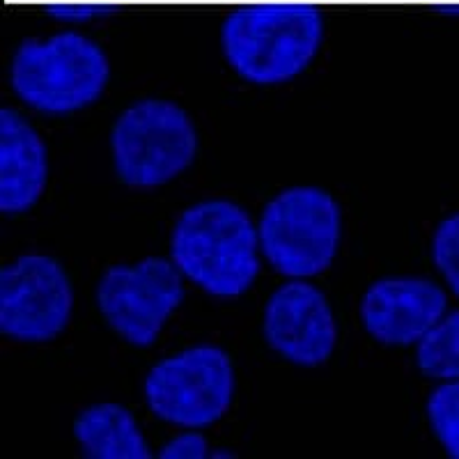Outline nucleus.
Here are the masks:
<instances>
[{
  "mask_svg": "<svg viewBox=\"0 0 459 459\" xmlns=\"http://www.w3.org/2000/svg\"><path fill=\"white\" fill-rule=\"evenodd\" d=\"M235 388V366L228 351L203 342L166 356L147 372L145 402L163 423L204 429L230 411Z\"/></svg>",
  "mask_w": 459,
  "mask_h": 459,
  "instance_id": "nucleus-6",
  "label": "nucleus"
},
{
  "mask_svg": "<svg viewBox=\"0 0 459 459\" xmlns=\"http://www.w3.org/2000/svg\"><path fill=\"white\" fill-rule=\"evenodd\" d=\"M48 184V150L35 126L14 108L0 110V212L26 214Z\"/></svg>",
  "mask_w": 459,
  "mask_h": 459,
  "instance_id": "nucleus-11",
  "label": "nucleus"
},
{
  "mask_svg": "<svg viewBox=\"0 0 459 459\" xmlns=\"http://www.w3.org/2000/svg\"><path fill=\"white\" fill-rule=\"evenodd\" d=\"M416 366L429 379L459 381V310H450L416 344Z\"/></svg>",
  "mask_w": 459,
  "mask_h": 459,
  "instance_id": "nucleus-13",
  "label": "nucleus"
},
{
  "mask_svg": "<svg viewBox=\"0 0 459 459\" xmlns=\"http://www.w3.org/2000/svg\"><path fill=\"white\" fill-rule=\"evenodd\" d=\"M198 129L170 100H141L122 110L110 131L115 175L131 188L178 179L198 157Z\"/></svg>",
  "mask_w": 459,
  "mask_h": 459,
  "instance_id": "nucleus-5",
  "label": "nucleus"
},
{
  "mask_svg": "<svg viewBox=\"0 0 459 459\" xmlns=\"http://www.w3.org/2000/svg\"><path fill=\"white\" fill-rule=\"evenodd\" d=\"M262 257L285 278L322 276L342 241V209L319 186H292L273 195L257 221Z\"/></svg>",
  "mask_w": 459,
  "mask_h": 459,
  "instance_id": "nucleus-4",
  "label": "nucleus"
},
{
  "mask_svg": "<svg viewBox=\"0 0 459 459\" xmlns=\"http://www.w3.org/2000/svg\"><path fill=\"white\" fill-rule=\"evenodd\" d=\"M74 287L48 255H22L0 269V331L16 342H51L72 322Z\"/></svg>",
  "mask_w": 459,
  "mask_h": 459,
  "instance_id": "nucleus-8",
  "label": "nucleus"
},
{
  "mask_svg": "<svg viewBox=\"0 0 459 459\" xmlns=\"http://www.w3.org/2000/svg\"><path fill=\"white\" fill-rule=\"evenodd\" d=\"M47 12L60 22H88L94 16H104L110 12L106 0H53Z\"/></svg>",
  "mask_w": 459,
  "mask_h": 459,
  "instance_id": "nucleus-16",
  "label": "nucleus"
},
{
  "mask_svg": "<svg viewBox=\"0 0 459 459\" xmlns=\"http://www.w3.org/2000/svg\"><path fill=\"white\" fill-rule=\"evenodd\" d=\"M81 453L90 459H150L152 450L134 413L115 402L83 409L74 423Z\"/></svg>",
  "mask_w": 459,
  "mask_h": 459,
  "instance_id": "nucleus-12",
  "label": "nucleus"
},
{
  "mask_svg": "<svg viewBox=\"0 0 459 459\" xmlns=\"http://www.w3.org/2000/svg\"><path fill=\"white\" fill-rule=\"evenodd\" d=\"M110 81V60L101 44L76 30L48 39H23L10 63V85L28 108L69 115L101 100Z\"/></svg>",
  "mask_w": 459,
  "mask_h": 459,
  "instance_id": "nucleus-3",
  "label": "nucleus"
},
{
  "mask_svg": "<svg viewBox=\"0 0 459 459\" xmlns=\"http://www.w3.org/2000/svg\"><path fill=\"white\" fill-rule=\"evenodd\" d=\"M184 273L170 257L113 264L97 282V308L131 347H152L184 301Z\"/></svg>",
  "mask_w": 459,
  "mask_h": 459,
  "instance_id": "nucleus-7",
  "label": "nucleus"
},
{
  "mask_svg": "<svg viewBox=\"0 0 459 459\" xmlns=\"http://www.w3.org/2000/svg\"><path fill=\"white\" fill-rule=\"evenodd\" d=\"M432 262L450 292L459 299V212L446 216L434 230Z\"/></svg>",
  "mask_w": 459,
  "mask_h": 459,
  "instance_id": "nucleus-15",
  "label": "nucleus"
},
{
  "mask_svg": "<svg viewBox=\"0 0 459 459\" xmlns=\"http://www.w3.org/2000/svg\"><path fill=\"white\" fill-rule=\"evenodd\" d=\"M170 260L209 297H241L262 269L257 225L232 200H200L184 209L172 228Z\"/></svg>",
  "mask_w": 459,
  "mask_h": 459,
  "instance_id": "nucleus-2",
  "label": "nucleus"
},
{
  "mask_svg": "<svg viewBox=\"0 0 459 459\" xmlns=\"http://www.w3.org/2000/svg\"><path fill=\"white\" fill-rule=\"evenodd\" d=\"M428 420L448 457L459 459V381H444L428 397Z\"/></svg>",
  "mask_w": 459,
  "mask_h": 459,
  "instance_id": "nucleus-14",
  "label": "nucleus"
},
{
  "mask_svg": "<svg viewBox=\"0 0 459 459\" xmlns=\"http://www.w3.org/2000/svg\"><path fill=\"white\" fill-rule=\"evenodd\" d=\"M324 44V14L303 0L237 7L221 26L225 63L251 85H285L313 65Z\"/></svg>",
  "mask_w": 459,
  "mask_h": 459,
  "instance_id": "nucleus-1",
  "label": "nucleus"
},
{
  "mask_svg": "<svg viewBox=\"0 0 459 459\" xmlns=\"http://www.w3.org/2000/svg\"><path fill=\"white\" fill-rule=\"evenodd\" d=\"M262 333L281 359L299 368L324 366L338 344V324L329 299L301 278H290L269 297Z\"/></svg>",
  "mask_w": 459,
  "mask_h": 459,
  "instance_id": "nucleus-9",
  "label": "nucleus"
},
{
  "mask_svg": "<svg viewBox=\"0 0 459 459\" xmlns=\"http://www.w3.org/2000/svg\"><path fill=\"white\" fill-rule=\"evenodd\" d=\"M161 459H204L212 457L207 438L198 432V429H188V432L172 437L161 450H159Z\"/></svg>",
  "mask_w": 459,
  "mask_h": 459,
  "instance_id": "nucleus-17",
  "label": "nucleus"
},
{
  "mask_svg": "<svg viewBox=\"0 0 459 459\" xmlns=\"http://www.w3.org/2000/svg\"><path fill=\"white\" fill-rule=\"evenodd\" d=\"M448 313V297L420 276L379 278L360 299V322L386 347H413Z\"/></svg>",
  "mask_w": 459,
  "mask_h": 459,
  "instance_id": "nucleus-10",
  "label": "nucleus"
}]
</instances>
